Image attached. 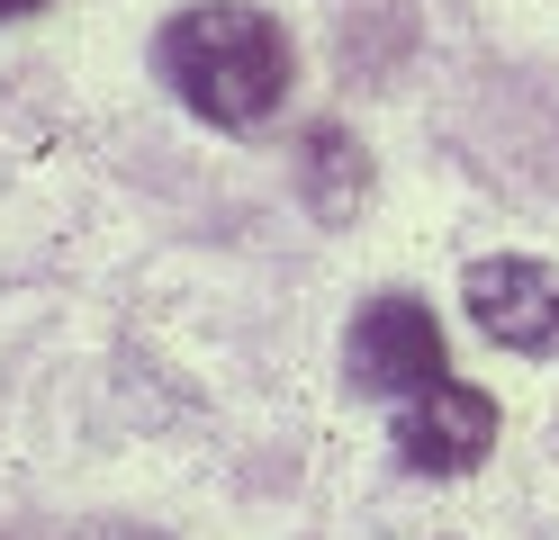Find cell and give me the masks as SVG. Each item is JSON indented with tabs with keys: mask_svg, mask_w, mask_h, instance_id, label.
Instances as JSON below:
<instances>
[{
	"mask_svg": "<svg viewBox=\"0 0 559 540\" xmlns=\"http://www.w3.org/2000/svg\"><path fill=\"white\" fill-rule=\"evenodd\" d=\"M343 370L361 396H425L442 387V324L415 298H370L353 315V343H343Z\"/></svg>",
	"mask_w": 559,
	"mask_h": 540,
	"instance_id": "cell-2",
	"label": "cell"
},
{
	"mask_svg": "<svg viewBox=\"0 0 559 540\" xmlns=\"http://www.w3.org/2000/svg\"><path fill=\"white\" fill-rule=\"evenodd\" d=\"M19 540H163L145 523H46V531H19Z\"/></svg>",
	"mask_w": 559,
	"mask_h": 540,
	"instance_id": "cell-6",
	"label": "cell"
},
{
	"mask_svg": "<svg viewBox=\"0 0 559 540\" xmlns=\"http://www.w3.org/2000/svg\"><path fill=\"white\" fill-rule=\"evenodd\" d=\"M46 10V0H0V19H37Z\"/></svg>",
	"mask_w": 559,
	"mask_h": 540,
	"instance_id": "cell-7",
	"label": "cell"
},
{
	"mask_svg": "<svg viewBox=\"0 0 559 540\" xmlns=\"http://www.w3.org/2000/svg\"><path fill=\"white\" fill-rule=\"evenodd\" d=\"M298 190H307V207H317L325 226H343V216L361 207V190H370L361 144L343 135V127H317V135H307V163H298Z\"/></svg>",
	"mask_w": 559,
	"mask_h": 540,
	"instance_id": "cell-5",
	"label": "cell"
},
{
	"mask_svg": "<svg viewBox=\"0 0 559 540\" xmlns=\"http://www.w3.org/2000/svg\"><path fill=\"white\" fill-rule=\"evenodd\" d=\"M163 82L217 127H262L289 99V36L253 0H207L163 27Z\"/></svg>",
	"mask_w": 559,
	"mask_h": 540,
	"instance_id": "cell-1",
	"label": "cell"
},
{
	"mask_svg": "<svg viewBox=\"0 0 559 540\" xmlns=\"http://www.w3.org/2000/svg\"><path fill=\"white\" fill-rule=\"evenodd\" d=\"M461 307L478 315L487 343L506 351H559V271L523 262V252H497V262L461 271Z\"/></svg>",
	"mask_w": 559,
	"mask_h": 540,
	"instance_id": "cell-4",
	"label": "cell"
},
{
	"mask_svg": "<svg viewBox=\"0 0 559 540\" xmlns=\"http://www.w3.org/2000/svg\"><path fill=\"white\" fill-rule=\"evenodd\" d=\"M487 451H497V396L487 387L442 379V387H425V396L397 406V459L415 468V478H461V468H478Z\"/></svg>",
	"mask_w": 559,
	"mask_h": 540,
	"instance_id": "cell-3",
	"label": "cell"
}]
</instances>
